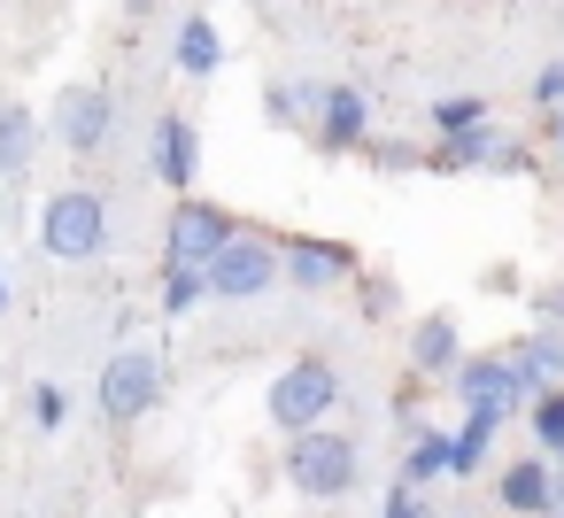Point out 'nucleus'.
<instances>
[{
	"mask_svg": "<svg viewBox=\"0 0 564 518\" xmlns=\"http://www.w3.org/2000/svg\"><path fill=\"white\" fill-rule=\"evenodd\" d=\"M279 472H286V487H294L302 503H340V495L364 479V449H356V433L310 425V433H294V441H286Z\"/></svg>",
	"mask_w": 564,
	"mask_h": 518,
	"instance_id": "f257e3e1",
	"label": "nucleus"
},
{
	"mask_svg": "<svg viewBox=\"0 0 564 518\" xmlns=\"http://www.w3.org/2000/svg\"><path fill=\"white\" fill-rule=\"evenodd\" d=\"M333 410H340V364L333 356H294V364H279V379H271V395H263V418L294 441V433H310V425H333Z\"/></svg>",
	"mask_w": 564,
	"mask_h": 518,
	"instance_id": "f03ea898",
	"label": "nucleus"
},
{
	"mask_svg": "<svg viewBox=\"0 0 564 518\" xmlns=\"http://www.w3.org/2000/svg\"><path fill=\"white\" fill-rule=\"evenodd\" d=\"M40 248L55 263H94L109 248V202L94 186H63L40 202Z\"/></svg>",
	"mask_w": 564,
	"mask_h": 518,
	"instance_id": "7ed1b4c3",
	"label": "nucleus"
},
{
	"mask_svg": "<svg viewBox=\"0 0 564 518\" xmlns=\"http://www.w3.org/2000/svg\"><path fill=\"white\" fill-rule=\"evenodd\" d=\"M155 402H163V356L155 348H117L94 379V410L109 425H140Z\"/></svg>",
	"mask_w": 564,
	"mask_h": 518,
	"instance_id": "20e7f679",
	"label": "nucleus"
},
{
	"mask_svg": "<svg viewBox=\"0 0 564 518\" xmlns=\"http://www.w3.org/2000/svg\"><path fill=\"white\" fill-rule=\"evenodd\" d=\"M232 209L209 202V194H178L171 202V225H163V271H202L225 240H232Z\"/></svg>",
	"mask_w": 564,
	"mask_h": 518,
	"instance_id": "39448f33",
	"label": "nucleus"
},
{
	"mask_svg": "<svg viewBox=\"0 0 564 518\" xmlns=\"http://www.w3.org/2000/svg\"><path fill=\"white\" fill-rule=\"evenodd\" d=\"M202 279H209V294H217V302H256V294H271V287H279V240L240 225V233L202 263Z\"/></svg>",
	"mask_w": 564,
	"mask_h": 518,
	"instance_id": "423d86ee",
	"label": "nucleus"
},
{
	"mask_svg": "<svg viewBox=\"0 0 564 518\" xmlns=\"http://www.w3.org/2000/svg\"><path fill=\"white\" fill-rule=\"evenodd\" d=\"M279 279H286V287H302V294H333V287H348V279H356V248H348V240L294 233V240H279Z\"/></svg>",
	"mask_w": 564,
	"mask_h": 518,
	"instance_id": "0eeeda50",
	"label": "nucleus"
},
{
	"mask_svg": "<svg viewBox=\"0 0 564 518\" xmlns=\"http://www.w3.org/2000/svg\"><path fill=\"white\" fill-rule=\"evenodd\" d=\"M109 132H117V94H109V86H70V94L55 101V140H63V155H101Z\"/></svg>",
	"mask_w": 564,
	"mask_h": 518,
	"instance_id": "6e6552de",
	"label": "nucleus"
},
{
	"mask_svg": "<svg viewBox=\"0 0 564 518\" xmlns=\"http://www.w3.org/2000/svg\"><path fill=\"white\" fill-rule=\"evenodd\" d=\"M310 140H317V155H356L364 140H371V101H364V86H317V117H310Z\"/></svg>",
	"mask_w": 564,
	"mask_h": 518,
	"instance_id": "1a4fd4ad",
	"label": "nucleus"
},
{
	"mask_svg": "<svg viewBox=\"0 0 564 518\" xmlns=\"http://www.w3.org/2000/svg\"><path fill=\"white\" fill-rule=\"evenodd\" d=\"M148 171H155L171 194H194V179H202V125L178 117V109H163L155 132H148Z\"/></svg>",
	"mask_w": 564,
	"mask_h": 518,
	"instance_id": "9d476101",
	"label": "nucleus"
},
{
	"mask_svg": "<svg viewBox=\"0 0 564 518\" xmlns=\"http://www.w3.org/2000/svg\"><path fill=\"white\" fill-rule=\"evenodd\" d=\"M502 364H510V387L533 402V395L564 387V333H556V325H533V333H518V341L502 348Z\"/></svg>",
	"mask_w": 564,
	"mask_h": 518,
	"instance_id": "9b49d317",
	"label": "nucleus"
},
{
	"mask_svg": "<svg viewBox=\"0 0 564 518\" xmlns=\"http://www.w3.org/2000/svg\"><path fill=\"white\" fill-rule=\"evenodd\" d=\"M448 387H456V402L464 410H487V418H510L525 395L510 387V364H502V348L495 356H464L456 371H448Z\"/></svg>",
	"mask_w": 564,
	"mask_h": 518,
	"instance_id": "f8f14e48",
	"label": "nucleus"
},
{
	"mask_svg": "<svg viewBox=\"0 0 564 518\" xmlns=\"http://www.w3.org/2000/svg\"><path fill=\"white\" fill-rule=\"evenodd\" d=\"M464 356H471V348H464L456 310H425V317L410 325V371H417V379H448Z\"/></svg>",
	"mask_w": 564,
	"mask_h": 518,
	"instance_id": "ddd939ff",
	"label": "nucleus"
},
{
	"mask_svg": "<svg viewBox=\"0 0 564 518\" xmlns=\"http://www.w3.org/2000/svg\"><path fill=\"white\" fill-rule=\"evenodd\" d=\"M549 487H556V464L533 449V456H510L502 472H495V503L510 510V518H541L549 510Z\"/></svg>",
	"mask_w": 564,
	"mask_h": 518,
	"instance_id": "4468645a",
	"label": "nucleus"
},
{
	"mask_svg": "<svg viewBox=\"0 0 564 518\" xmlns=\"http://www.w3.org/2000/svg\"><path fill=\"white\" fill-rule=\"evenodd\" d=\"M495 155H502V132L471 125V132H448V140H433V148H425V171H441V179H464V171H495Z\"/></svg>",
	"mask_w": 564,
	"mask_h": 518,
	"instance_id": "2eb2a0df",
	"label": "nucleus"
},
{
	"mask_svg": "<svg viewBox=\"0 0 564 518\" xmlns=\"http://www.w3.org/2000/svg\"><path fill=\"white\" fill-rule=\"evenodd\" d=\"M171 63H178V78H217V71H225V32H217L209 17H178Z\"/></svg>",
	"mask_w": 564,
	"mask_h": 518,
	"instance_id": "dca6fc26",
	"label": "nucleus"
},
{
	"mask_svg": "<svg viewBox=\"0 0 564 518\" xmlns=\"http://www.w3.org/2000/svg\"><path fill=\"white\" fill-rule=\"evenodd\" d=\"M40 155V117L24 101H0V179H24Z\"/></svg>",
	"mask_w": 564,
	"mask_h": 518,
	"instance_id": "f3484780",
	"label": "nucleus"
},
{
	"mask_svg": "<svg viewBox=\"0 0 564 518\" xmlns=\"http://www.w3.org/2000/svg\"><path fill=\"white\" fill-rule=\"evenodd\" d=\"M495 433H502V418H487V410H464V425L448 433V479H471V472L487 464Z\"/></svg>",
	"mask_w": 564,
	"mask_h": 518,
	"instance_id": "a211bd4d",
	"label": "nucleus"
},
{
	"mask_svg": "<svg viewBox=\"0 0 564 518\" xmlns=\"http://www.w3.org/2000/svg\"><path fill=\"white\" fill-rule=\"evenodd\" d=\"M394 479H402V487H425V479H448V433H441V425H410V449H402V464H394Z\"/></svg>",
	"mask_w": 564,
	"mask_h": 518,
	"instance_id": "6ab92c4d",
	"label": "nucleus"
},
{
	"mask_svg": "<svg viewBox=\"0 0 564 518\" xmlns=\"http://www.w3.org/2000/svg\"><path fill=\"white\" fill-rule=\"evenodd\" d=\"M263 117H271V125H286V132H294V125H310V117H317V86H302V78L263 86Z\"/></svg>",
	"mask_w": 564,
	"mask_h": 518,
	"instance_id": "aec40b11",
	"label": "nucleus"
},
{
	"mask_svg": "<svg viewBox=\"0 0 564 518\" xmlns=\"http://www.w3.org/2000/svg\"><path fill=\"white\" fill-rule=\"evenodd\" d=\"M525 425H533V449L549 456V449L564 441V387H549V395H533V402H525Z\"/></svg>",
	"mask_w": 564,
	"mask_h": 518,
	"instance_id": "412c9836",
	"label": "nucleus"
},
{
	"mask_svg": "<svg viewBox=\"0 0 564 518\" xmlns=\"http://www.w3.org/2000/svg\"><path fill=\"white\" fill-rule=\"evenodd\" d=\"M471 125H487V101L479 94H441L433 101V132L448 140V132H471Z\"/></svg>",
	"mask_w": 564,
	"mask_h": 518,
	"instance_id": "4be33fe9",
	"label": "nucleus"
},
{
	"mask_svg": "<svg viewBox=\"0 0 564 518\" xmlns=\"http://www.w3.org/2000/svg\"><path fill=\"white\" fill-rule=\"evenodd\" d=\"M70 410H78V402H70V387H63V379H40V387H32V425H40V433H63V425H70Z\"/></svg>",
	"mask_w": 564,
	"mask_h": 518,
	"instance_id": "5701e85b",
	"label": "nucleus"
},
{
	"mask_svg": "<svg viewBox=\"0 0 564 518\" xmlns=\"http://www.w3.org/2000/svg\"><path fill=\"white\" fill-rule=\"evenodd\" d=\"M209 302V279L202 271H163V317H186Z\"/></svg>",
	"mask_w": 564,
	"mask_h": 518,
	"instance_id": "b1692460",
	"label": "nucleus"
},
{
	"mask_svg": "<svg viewBox=\"0 0 564 518\" xmlns=\"http://www.w3.org/2000/svg\"><path fill=\"white\" fill-rule=\"evenodd\" d=\"M356 302H364V317H387L394 310V279L387 271H356Z\"/></svg>",
	"mask_w": 564,
	"mask_h": 518,
	"instance_id": "393cba45",
	"label": "nucleus"
},
{
	"mask_svg": "<svg viewBox=\"0 0 564 518\" xmlns=\"http://www.w3.org/2000/svg\"><path fill=\"white\" fill-rule=\"evenodd\" d=\"M525 94H533V109H564V63H541Z\"/></svg>",
	"mask_w": 564,
	"mask_h": 518,
	"instance_id": "a878e982",
	"label": "nucleus"
},
{
	"mask_svg": "<svg viewBox=\"0 0 564 518\" xmlns=\"http://www.w3.org/2000/svg\"><path fill=\"white\" fill-rule=\"evenodd\" d=\"M533 171V148L525 140H502V155H495V179H525Z\"/></svg>",
	"mask_w": 564,
	"mask_h": 518,
	"instance_id": "bb28decb",
	"label": "nucleus"
},
{
	"mask_svg": "<svg viewBox=\"0 0 564 518\" xmlns=\"http://www.w3.org/2000/svg\"><path fill=\"white\" fill-rule=\"evenodd\" d=\"M371 155H379V171H417V163H425V155L402 148V140H394V148H371Z\"/></svg>",
	"mask_w": 564,
	"mask_h": 518,
	"instance_id": "cd10ccee",
	"label": "nucleus"
},
{
	"mask_svg": "<svg viewBox=\"0 0 564 518\" xmlns=\"http://www.w3.org/2000/svg\"><path fill=\"white\" fill-rule=\"evenodd\" d=\"M541 518H564V472H556V487H549V510Z\"/></svg>",
	"mask_w": 564,
	"mask_h": 518,
	"instance_id": "c85d7f7f",
	"label": "nucleus"
},
{
	"mask_svg": "<svg viewBox=\"0 0 564 518\" xmlns=\"http://www.w3.org/2000/svg\"><path fill=\"white\" fill-rule=\"evenodd\" d=\"M549 140H556V155H564V109H549Z\"/></svg>",
	"mask_w": 564,
	"mask_h": 518,
	"instance_id": "c756f323",
	"label": "nucleus"
},
{
	"mask_svg": "<svg viewBox=\"0 0 564 518\" xmlns=\"http://www.w3.org/2000/svg\"><path fill=\"white\" fill-rule=\"evenodd\" d=\"M0 310H9V263H0Z\"/></svg>",
	"mask_w": 564,
	"mask_h": 518,
	"instance_id": "7c9ffc66",
	"label": "nucleus"
},
{
	"mask_svg": "<svg viewBox=\"0 0 564 518\" xmlns=\"http://www.w3.org/2000/svg\"><path fill=\"white\" fill-rule=\"evenodd\" d=\"M124 9H132V17H148V9H155V0H124Z\"/></svg>",
	"mask_w": 564,
	"mask_h": 518,
	"instance_id": "2f4dec72",
	"label": "nucleus"
},
{
	"mask_svg": "<svg viewBox=\"0 0 564 518\" xmlns=\"http://www.w3.org/2000/svg\"><path fill=\"white\" fill-rule=\"evenodd\" d=\"M549 464H556V472H564V441H556V449H549Z\"/></svg>",
	"mask_w": 564,
	"mask_h": 518,
	"instance_id": "473e14b6",
	"label": "nucleus"
},
{
	"mask_svg": "<svg viewBox=\"0 0 564 518\" xmlns=\"http://www.w3.org/2000/svg\"><path fill=\"white\" fill-rule=\"evenodd\" d=\"M556 317H564V287H556Z\"/></svg>",
	"mask_w": 564,
	"mask_h": 518,
	"instance_id": "72a5a7b5",
	"label": "nucleus"
},
{
	"mask_svg": "<svg viewBox=\"0 0 564 518\" xmlns=\"http://www.w3.org/2000/svg\"><path fill=\"white\" fill-rule=\"evenodd\" d=\"M425 518H433V510H425Z\"/></svg>",
	"mask_w": 564,
	"mask_h": 518,
	"instance_id": "f704fd0d",
	"label": "nucleus"
}]
</instances>
